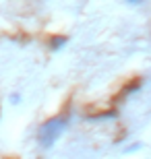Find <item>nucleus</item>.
Returning a JSON list of instances; mask_svg holds the SVG:
<instances>
[{"label":"nucleus","mask_w":151,"mask_h":159,"mask_svg":"<svg viewBox=\"0 0 151 159\" xmlns=\"http://www.w3.org/2000/svg\"><path fill=\"white\" fill-rule=\"evenodd\" d=\"M126 2H130V4H141L143 0H126Z\"/></svg>","instance_id":"nucleus-1"}]
</instances>
